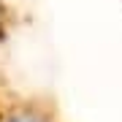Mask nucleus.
I'll return each instance as SVG.
<instances>
[{"label":"nucleus","instance_id":"1","mask_svg":"<svg viewBox=\"0 0 122 122\" xmlns=\"http://www.w3.org/2000/svg\"><path fill=\"white\" fill-rule=\"evenodd\" d=\"M0 122H68L46 95L19 87L0 68Z\"/></svg>","mask_w":122,"mask_h":122}]
</instances>
